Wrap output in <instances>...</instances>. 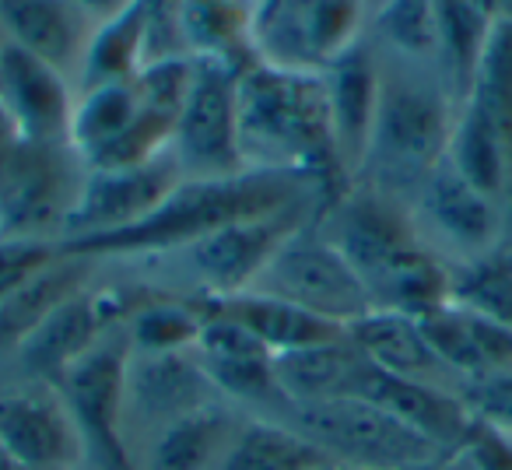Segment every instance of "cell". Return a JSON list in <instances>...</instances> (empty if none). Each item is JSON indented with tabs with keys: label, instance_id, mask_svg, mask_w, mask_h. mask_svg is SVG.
I'll return each instance as SVG.
<instances>
[{
	"label": "cell",
	"instance_id": "6da1fadb",
	"mask_svg": "<svg viewBox=\"0 0 512 470\" xmlns=\"http://www.w3.org/2000/svg\"><path fill=\"white\" fill-rule=\"evenodd\" d=\"M239 151L249 172L313 179L327 207L344 197V172L330 127L327 74L256 60L239 74Z\"/></svg>",
	"mask_w": 512,
	"mask_h": 470
},
{
	"label": "cell",
	"instance_id": "7a4b0ae2",
	"mask_svg": "<svg viewBox=\"0 0 512 470\" xmlns=\"http://www.w3.org/2000/svg\"><path fill=\"white\" fill-rule=\"evenodd\" d=\"M313 186H316L313 179L281 176V172H239V176H221V179H183L144 221L109 235L60 243V253L99 260V257H127V253L186 250L197 239L232 225V221L271 214L295 204Z\"/></svg>",
	"mask_w": 512,
	"mask_h": 470
},
{
	"label": "cell",
	"instance_id": "3957f363",
	"mask_svg": "<svg viewBox=\"0 0 512 470\" xmlns=\"http://www.w3.org/2000/svg\"><path fill=\"white\" fill-rule=\"evenodd\" d=\"M355 267L372 309L425 316L449 302L453 274L418 239L407 218L383 197H341L323 228Z\"/></svg>",
	"mask_w": 512,
	"mask_h": 470
},
{
	"label": "cell",
	"instance_id": "277c9868",
	"mask_svg": "<svg viewBox=\"0 0 512 470\" xmlns=\"http://www.w3.org/2000/svg\"><path fill=\"white\" fill-rule=\"evenodd\" d=\"M292 425L334 463L355 470H411L449 456L397 414L365 397L292 407Z\"/></svg>",
	"mask_w": 512,
	"mask_h": 470
},
{
	"label": "cell",
	"instance_id": "5b68a950",
	"mask_svg": "<svg viewBox=\"0 0 512 470\" xmlns=\"http://www.w3.org/2000/svg\"><path fill=\"white\" fill-rule=\"evenodd\" d=\"M456 109L442 88L418 74H383L379 113L365 165L376 162L386 176L421 186L446 158Z\"/></svg>",
	"mask_w": 512,
	"mask_h": 470
},
{
	"label": "cell",
	"instance_id": "8992f818",
	"mask_svg": "<svg viewBox=\"0 0 512 470\" xmlns=\"http://www.w3.org/2000/svg\"><path fill=\"white\" fill-rule=\"evenodd\" d=\"M249 292H264L306 309L313 316L348 330L362 316L372 313L365 285L344 253L323 235L320 225H306L278 250V257L264 267Z\"/></svg>",
	"mask_w": 512,
	"mask_h": 470
},
{
	"label": "cell",
	"instance_id": "52a82bcc",
	"mask_svg": "<svg viewBox=\"0 0 512 470\" xmlns=\"http://www.w3.org/2000/svg\"><path fill=\"white\" fill-rule=\"evenodd\" d=\"M85 176L88 165L67 141H18L0 179V235L60 243Z\"/></svg>",
	"mask_w": 512,
	"mask_h": 470
},
{
	"label": "cell",
	"instance_id": "ba28073f",
	"mask_svg": "<svg viewBox=\"0 0 512 470\" xmlns=\"http://www.w3.org/2000/svg\"><path fill=\"white\" fill-rule=\"evenodd\" d=\"M130 351L134 348H130L127 323H120L53 383L85 439V453L95 456L99 470H137L134 456L127 453V442H123Z\"/></svg>",
	"mask_w": 512,
	"mask_h": 470
},
{
	"label": "cell",
	"instance_id": "9c48e42d",
	"mask_svg": "<svg viewBox=\"0 0 512 470\" xmlns=\"http://www.w3.org/2000/svg\"><path fill=\"white\" fill-rule=\"evenodd\" d=\"M193 85L172 134L183 179H221L249 172L239 151V71L193 60Z\"/></svg>",
	"mask_w": 512,
	"mask_h": 470
},
{
	"label": "cell",
	"instance_id": "30bf717a",
	"mask_svg": "<svg viewBox=\"0 0 512 470\" xmlns=\"http://www.w3.org/2000/svg\"><path fill=\"white\" fill-rule=\"evenodd\" d=\"M309 225V197L271 214L242 218L186 246V264L204 281L207 295L249 292L264 267L299 228Z\"/></svg>",
	"mask_w": 512,
	"mask_h": 470
},
{
	"label": "cell",
	"instance_id": "8fae6325",
	"mask_svg": "<svg viewBox=\"0 0 512 470\" xmlns=\"http://www.w3.org/2000/svg\"><path fill=\"white\" fill-rule=\"evenodd\" d=\"M179 183H183V169H179L172 151L144 165H127V169H88L60 243L92 239V235H109L137 225Z\"/></svg>",
	"mask_w": 512,
	"mask_h": 470
},
{
	"label": "cell",
	"instance_id": "7c38bea8",
	"mask_svg": "<svg viewBox=\"0 0 512 470\" xmlns=\"http://www.w3.org/2000/svg\"><path fill=\"white\" fill-rule=\"evenodd\" d=\"M78 95L57 67L0 39V109L29 144H60L71 137Z\"/></svg>",
	"mask_w": 512,
	"mask_h": 470
},
{
	"label": "cell",
	"instance_id": "4fadbf2b",
	"mask_svg": "<svg viewBox=\"0 0 512 470\" xmlns=\"http://www.w3.org/2000/svg\"><path fill=\"white\" fill-rule=\"evenodd\" d=\"M0 449L25 470H71L85 439L53 386L0 393Z\"/></svg>",
	"mask_w": 512,
	"mask_h": 470
},
{
	"label": "cell",
	"instance_id": "5bb4252c",
	"mask_svg": "<svg viewBox=\"0 0 512 470\" xmlns=\"http://www.w3.org/2000/svg\"><path fill=\"white\" fill-rule=\"evenodd\" d=\"M418 218L442 246L460 253L463 264L498 250L502 204L470 186L446 158L418 186Z\"/></svg>",
	"mask_w": 512,
	"mask_h": 470
},
{
	"label": "cell",
	"instance_id": "9a60e30c",
	"mask_svg": "<svg viewBox=\"0 0 512 470\" xmlns=\"http://www.w3.org/2000/svg\"><path fill=\"white\" fill-rule=\"evenodd\" d=\"M134 309L123 306L109 292H78L18 348L25 369L53 386L88 348L102 341L113 327L130 320Z\"/></svg>",
	"mask_w": 512,
	"mask_h": 470
},
{
	"label": "cell",
	"instance_id": "2e32d148",
	"mask_svg": "<svg viewBox=\"0 0 512 470\" xmlns=\"http://www.w3.org/2000/svg\"><path fill=\"white\" fill-rule=\"evenodd\" d=\"M95 22L74 0H0V39L57 67L78 85Z\"/></svg>",
	"mask_w": 512,
	"mask_h": 470
},
{
	"label": "cell",
	"instance_id": "e0dca14e",
	"mask_svg": "<svg viewBox=\"0 0 512 470\" xmlns=\"http://www.w3.org/2000/svg\"><path fill=\"white\" fill-rule=\"evenodd\" d=\"M193 355H197L207 383L218 393H228L235 400H253V404L281 400L278 376H274L278 355L235 320L204 316V330H200Z\"/></svg>",
	"mask_w": 512,
	"mask_h": 470
},
{
	"label": "cell",
	"instance_id": "ac0fdd59",
	"mask_svg": "<svg viewBox=\"0 0 512 470\" xmlns=\"http://www.w3.org/2000/svg\"><path fill=\"white\" fill-rule=\"evenodd\" d=\"M358 397L372 400V404L397 414L404 425H411L418 435L435 442L442 453H456L477 421L474 414H470L463 393L439 390L432 379L393 376V372H383V369H376V365H372L369 376H365Z\"/></svg>",
	"mask_w": 512,
	"mask_h": 470
},
{
	"label": "cell",
	"instance_id": "d6986e66",
	"mask_svg": "<svg viewBox=\"0 0 512 470\" xmlns=\"http://www.w3.org/2000/svg\"><path fill=\"white\" fill-rule=\"evenodd\" d=\"M421 330L442 369L460 372L467 383L512 369V330L481 316L477 309L449 299L421 316Z\"/></svg>",
	"mask_w": 512,
	"mask_h": 470
},
{
	"label": "cell",
	"instance_id": "ffe728a7",
	"mask_svg": "<svg viewBox=\"0 0 512 470\" xmlns=\"http://www.w3.org/2000/svg\"><path fill=\"white\" fill-rule=\"evenodd\" d=\"M211 393H218L207 383L193 351H176V355H141L130 351L127 365V397H123V414L134 407L141 418L155 421V432L179 414H190L197 407L211 404Z\"/></svg>",
	"mask_w": 512,
	"mask_h": 470
},
{
	"label": "cell",
	"instance_id": "44dd1931",
	"mask_svg": "<svg viewBox=\"0 0 512 470\" xmlns=\"http://www.w3.org/2000/svg\"><path fill=\"white\" fill-rule=\"evenodd\" d=\"M204 316H225L256 334L274 355H288V351L316 348V344H330L348 337V330L337 323L313 316L306 309L292 306L285 299H274L264 292H239V295H204L197 302Z\"/></svg>",
	"mask_w": 512,
	"mask_h": 470
},
{
	"label": "cell",
	"instance_id": "7402d4cb",
	"mask_svg": "<svg viewBox=\"0 0 512 470\" xmlns=\"http://www.w3.org/2000/svg\"><path fill=\"white\" fill-rule=\"evenodd\" d=\"M327 95H330V127H334L337 158L344 172H358L369 158L372 127L379 113V85L383 71L372 64L369 53L358 46L334 67H327Z\"/></svg>",
	"mask_w": 512,
	"mask_h": 470
},
{
	"label": "cell",
	"instance_id": "603a6c76",
	"mask_svg": "<svg viewBox=\"0 0 512 470\" xmlns=\"http://www.w3.org/2000/svg\"><path fill=\"white\" fill-rule=\"evenodd\" d=\"M179 32L186 57L246 71L260 60V11L253 0H179Z\"/></svg>",
	"mask_w": 512,
	"mask_h": 470
},
{
	"label": "cell",
	"instance_id": "cb8c5ba5",
	"mask_svg": "<svg viewBox=\"0 0 512 470\" xmlns=\"http://www.w3.org/2000/svg\"><path fill=\"white\" fill-rule=\"evenodd\" d=\"M369 369L372 362L355 348L351 334L341 337V341L316 344V348L288 351L274 362L281 400L292 407L358 397Z\"/></svg>",
	"mask_w": 512,
	"mask_h": 470
},
{
	"label": "cell",
	"instance_id": "d4e9b609",
	"mask_svg": "<svg viewBox=\"0 0 512 470\" xmlns=\"http://www.w3.org/2000/svg\"><path fill=\"white\" fill-rule=\"evenodd\" d=\"M446 162L470 186L495 197L502 207L512 197V151L505 144L498 123L491 120V113L477 99H470V95L456 109Z\"/></svg>",
	"mask_w": 512,
	"mask_h": 470
},
{
	"label": "cell",
	"instance_id": "484cf974",
	"mask_svg": "<svg viewBox=\"0 0 512 470\" xmlns=\"http://www.w3.org/2000/svg\"><path fill=\"white\" fill-rule=\"evenodd\" d=\"M235 435L239 425L232 414L204 404L158 428L137 470H218Z\"/></svg>",
	"mask_w": 512,
	"mask_h": 470
},
{
	"label": "cell",
	"instance_id": "4316f807",
	"mask_svg": "<svg viewBox=\"0 0 512 470\" xmlns=\"http://www.w3.org/2000/svg\"><path fill=\"white\" fill-rule=\"evenodd\" d=\"M92 260L60 253L46 271L18 285L8 299L0 302V355L18 351L71 295L85 292Z\"/></svg>",
	"mask_w": 512,
	"mask_h": 470
},
{
	"label": "cell",
	"instance_id": "83f0119b",
	"mask_svg": "<svg viewBox=\"0 0 512 470\" xmlns=\"http://www.w3.org/2000/svg\"><path fill=\"white\" fill-rule=\"evenodd\" d=\"M355 348L369 358L376 369L393 372L407 379H432L435 372H446L421 330L418 316L390 313V309H372L358 323L348 327Z\"/></svg>",
	"mask_w": 512,
	"mask_h": 470
},
{
	"label": "cell",
	"instance_id": "f1b7e54d",
	"mask_svg": "<svg viewBox=\"0 0 512 470\" xmlns=\"http://www.w3.org/2000/svg\"><path fill=\"white\" fill-rule=\"evenodd\" d=\"M148 29H151V0H130L120 15L106 18L95 29L92 43L85 53V67H81L78 92L99 85H113V81H127L148 64Z\"/></svg>",
	"mask_w": 512,
	"mask_h": 470
},
{
	"label": "cell",
	"instance_id": "f546056e",
	"mask_svg": "<svg viewBox=\"0 0 512 470\" xmlns=\"http://www.w3.org/2000/svg\"><path fill=\"white\" fill-rule=\"evenodd\" d=\"M337 467L316 442H309L295 425L249 421L228 446L218 470H327Z\"/></svg>",
	"mask_w": 512,
	"mask_h": 470
},
{
	"label": "cell",
	"instance_id": "4dcf8cb0",
	"mask_svg": "<svg viewBox=\"0 0 512 470\" xmlns=\"http://www.w3.org/2000/svg\"><path fill=\"white\" fill-rule=\"evenodd\" d=\"M369 0H306L299 25V57L306 71H327L351 50H358Z\"/></svg>",
	"mask_w": 512,
	"mask_h": 470
},
{
	"label": "cell",
	"instance_id": "1f68e13d",
	"mask_svg": "<svg viewBox=\"0 0 512 470\" xmlns=\"http://www.w3.org/2000/svg\"><path fill=\"white\" fill-rule=\"evenodd\" d=\"M491 18L477 8L474 0H435V57L442 60L449 85L456 88L460 102L467 99L470 85H474L477 60L484 53L491 32Z\"/></svg>",
	"mask_w": 512,
	"mask_h": 470
},
{
	"label": "cell",
	"instance_id": "d6a6232c",
	"mask_svg": "<svg viewBox=\"0 0 512 470\" xmlns=\"http://www.w3.org/2000/svg\"><path fill=\"white\" fill-rule=\"evenodd\" d=\"M204 330V313L197 306L183 302H148L137 306L127 320L130 348L141 355H176L193 351Z\"/></svg>",
	"mask_w": 512,
	"mask_h": 470
},
{
	"label": "cell",
	"instance_id": "836d02e7",
	"mask_svg": "<svg viewBox=\"0 0 512 470\" xmlns=\"http://www.w3.org/2000/svg\"><path fill=\"white\" fill-rule=\"evenodd\" d=\"M449 299L512 330V253L491 250L488 257L467 260L453 274Z\"/></svg>",
	"mask_w": 512,
	"mask_h": 470
},
{
	"label": "cell",
	"instance_id": "e575fe53",
	"mask_svg": "<svg viewBox=\"0 0 512 470\" xmlns=\"http://www.w3.org/2000/svg\"><path fill=\"white\" fill-rule=\"evenodd\" d=\"M60 257V243L53 239H18V235H0V302L8 299L18 285L36 278L39 271Z\"/></svg>",
	"mask_w": 512,
	"mask_h": 470
},
{
	"label": "cell",
	"instance_id": "d590c367",
	"mask_svg": "<svg viewBox=\"0 0 512 470\" xmlns=\"http://www.w3.org/2000/svg\"><path fill=\"white\" fill-rule=\"evenodd\" d=\"M463 400H467L470 414L477 421L512 435V369L495 372L488 379H477V383H467Z\"/></svg>",
	"mask_w": 512,
	"mask_h": 470
},
{
	"label": "cell",
	"instance_id": "8d00e7d4",
	"mask_svg": "<svg viewBox=\"0 0 512 470\" xmlns=\"http://www.w3.org/2000/svg\"><path fill=\"white\" fill-rule=\"evenodd\" d=\"M18 130H15V123L8 120V113L0 109V179H4V169H8V162H11V155H15V148H18Z\"/></svg>",
	"mask_w": 512,
	"mask_h": 470
},
{
	"label": "cell",
	"instance_id": "74e56055",
	"mask_svg": "<svg viewBox=\"0 0 512 470\" xmlns=\"http://www.w3.org/2000/svg\"><path fill=\"white\" fill-rule=\"evenodd\" d=\"M81 11H88V15L95 18V22H106V18L120 15L123 8H127L130 0H74Z\"/></svg>",
	"mask_w": 512,
	"mask_h": 470
},
{
	"label": "cell",
	"instance_id": "f35d334b",
	"mask_svg": "<svg viewBox=\"0 0 512 470\" xmlns=\"http://www.w3.org/2000/svg\"><path fill=\"white\" fill-rule=\"evenodd\" d=\"M0 470H25V467H22V463H15L8 453H4V449H0Z\"/></svg>",
	"mask_w": 512,
	"mask_h": 470
},
{
	"label": "cell",
	"instance_id": "ab89813d",
	"mask_svg": "<svg viewBox=\"0 0 512 470\" xmlns=\"http://www.w3.org/2000/svg\"><path fill=\"white\" fill-rule=\"evenodd\" d=\"M383 4H386V0H369V11H379Z\"/></svg>",
	"mask_w": 512,
	"mask_h": 470
},
{
	"label": "cell",
	"instance_id": "60d3db41",
	"mask_svg": "<svg viewBox=\"0 0 512 470\" xmlns=\"http://www.w3.org/2000/svg\"><path fill=\"white\" fill-rule=\"evenodd\" d=\"M327 470H355V467H341V463H337V467H327Z\"/></svg>",
	"mask_w": 512,
	"mask_h": 470
}]
</instances>
